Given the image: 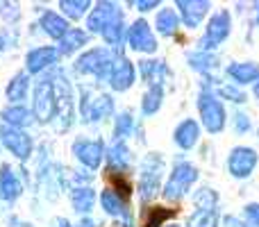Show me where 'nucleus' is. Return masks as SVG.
Returning a JSON list of instances; mask_svg holds the SVG:
<instances>
[{
	"label": "nucleus",
	"mask_w": 259,
	"mask_h": 227,
	"mask_svg": "<svg viewBox=\"0 0 259 227\" xmlns=\"http://www.w3.org/2000/svg\"><path fill=\"white\" fill-rule=\"evenodd\" d=\"M0 139H3L5 148H7L12 155H16L18 159H27V157L32 155V139L27 137V132H23V129L3 125V127H0Z\"/></svg>",
	"instance_id": "nucleus-11"
},
{
	"label": "nucleus",
	"mask_w": 259,
	"mask_h": 227,
	"mask_svg": "<svg viewBox=\"0 0 259 227\" xmlns=\"http://www.w3.org/2000/svg\"><path fill=\"white\" fill-rule=\"evenodd\" d=\"M232 123H234V129H237V134L250 132V118H248L246 114H234Z\"/></svg>",
	"instance_id": "nucleus-39"
},
{
	"label": "nucleus",
	"mask_w": 259,
	"mask_h": 227,
	"mask_svg": "<svg viewBox=\"0 0 259 227\" xmlns=\"http://www.w3.org/2000/svg\"><path fill=\"white\" fill-rule=\"evenodd\" d=\"M139 71L150 86H161L164 77L168 75V68L161 59H143V62H139Z\"/></svg>",
	"instance_id": "nucleus-19"
},
{
	"label": "nucleus",
	"mask_w": 259,
	"mask_h": 227,
	"mask_svg": "<svg viewBox=\"0 0 259 227\" xmlns=\"http://www.w3.org/2000/svg\"><path fill=\"white\" fill-rule=\"evenodd\" d=\"M175 7L180 9V16H182L184 25L187 27H198L200 21L205 18V14L209 12L211 3L207 0H178Z\"/></svg>",
	"instance_id": "nucleus-13"
},
{
	"label": "nucleus",
	"mask_w": 259,
	"mask_h": 227,
	"mask_svg": "<svg viewBox=\"0 0 259 227\" xmlns=\"http://www.w3.org/2000/svg\"><path fill=\"white\" fill-rule=\"evenodd\" d=\"M161 100H164V89H161V86H150V89L143 94L141 112L146 114V116H152L155 112H159Z\"/></svg>",
	"instance_id": "nucleus-31"
},
{
	"label": "nucleus",
	"mask_w": 259,
	"mask_h": 227,
	"mask_svg": "<svg viewBox=\"0 0 259 227\" xmlns=\"http://www.w3.org/2000/svg\"><path fill=\"white\" fill-rule=\"evenodd\" d=\"M230 30H232V14L230 9H221L207 23V30L202 34V39L198 41V50L200 53H209L216 46H221L225 39L230 36Z\"/></svg>",
	"instance_id": "nucleus-6"
},
{
	"label": "nucleus",
	"mask_w": 259,
	"mask_h": 227,
	"mask_svg": "<svg viewBox=\"0 0 259 227\" xmlns=\"http://www.w3.org/2000/svg\"><path fill=\"white\" fill-rule=\"evenodd\" d=\"M73 155L80 159V164H84L87 168L96 170L103 164L105 157V143L100 139H77L73 143Z\"/></svg>",
	"instance_id": "nucleus-9"
},
{
	"label": "nucleus",
	"mask_w": 259,
	"mask_h": 227,
	"mask_svg": "<svg viewBox=\"0 0 259 227\" xmlns=\"http://www.w3.org/2000/svg\"><path fill=\"white\" fill-rule=\"evenodd\" d=\"M228 75L237 84H250L259 80V66L255 62H234L228 66Z\"/></svg>",
	"instance_id": "nucleus-20"
},
{
	"label": "nucleus",
	"mask_w": 259,
	"mask_h": 227,
	"mask_svg": "<svg viewBox=\"0 0 259 227\" xmlns=\"http://www.w3.org/2000/svg\"><path fill=\"white\" fill-rule=\"evenodd\" d=\"M3 120L9 125V127L23 129V127H30V125L34 123V114H32L27 107H21V105H16V107L3 109Z\"/></svg>",
	"instance_id": "nucleus-23"
},
{
	"label": "nucleus",
	"mask_w": 259,
	"mask_h": 227,
	"mask_svg": "<svg viewBox=\"0 0 259 227\" xmlns=\"http://www.w3.org/2000/svg\"><path fill=\"white\" fill-rule=\"evenodd\" d=\"M168 227H180V225H168Z\"/></svg>",
	"instance_id": "nucleus-46"
},
{
	"label": "nucleus",
	"mask_w": 259,
	"mask_h": 227,
	"mask_svg": "<svg viewBox=\"0 0 259 227\" xmlns=\"http://www.w3.org/2000/svg\"><path fill=\"white\" fill-rule=\"evenodd\" d=\"M87 41H89V34H87V32L77 30V27L68 30L66 36L59 41V48H57L59 57H62V55H71V53H75V50H80L82 46H87Z\"/></svg>",
	"instance_id": "nucleus-25"
},
{
	"label": "nucleus",
	"mask_w": 259,
	"mask_h": 227,
	"mask_svg": "<svg viewBox=\"0 0 259 227\" xmlns=\"http://www.w3.org/2000/svg\"><path fill=\"white\" fill-rule=\"evenodd\" d=\"M241 227H246V225H241Z\"/></svg>",
	"instance_id": "nucleus-48"
},
{
	"label": "nucleus",
	"mask_w": 259,
	"mask_h": 227,
	"mask_svg": "<svg viewBox=\"0 0 259 227\" xmlns=\"http://www.w3.org/2000/svg\"><path fill=\"white\" fill-rule=\"evenodd\" d=\"M23 193V184L18 179V175L14 173V168L9 164L0 166V200L14 202Z\"/></svg>",
	"instance_id": "nucleus-15"
},
{
	"label": "nucleus",
	"mask_w": 259,
	"mask_h": 227,
	"mask_svg": "<svg viewBox=\"0 0 259 227\" xmlns=\"http://www.w3.org/2000/svg\"><path fill=\"white\" fill-rule=\"evenodd\" d=\"M243 216L252 227H259V202H250L243 207Z\"/></svg>",
	"instance_id": "nucleus-38"
},
{
	"label": "nucleus",
	"mask_w": 259,
	"mask_h": 227,
	"mask_svg": "<svg viewBox=\"0 0 259 227\" xmlns=\"http://www.w3.org/2000/svg\"><path fill=\"white\" fill-rule=\"evenodd\" d=\"M34 118L41 123H50L57 118V86H55V73L46 75L34 86Z\"/></svg>",
	"instance_id": "nucleus-1"
},
{
	"label": "nucleus",
	"mask_w": 259,
	"mask_h": 227,
	"mask_svg": "<svg viewBox=\"0 0 259 227\" xmlns=\"http://www.w3.org/2000/svg\"><path fill=\"white\" fill-rule=\"evenodd\" d=\"M134 5H137V7L141 9V12H150V9L159 7V3H157V0H137Z\"/></svg>",
	"instance_id": "nucleus-40"
},
{
	"label": "nucleus",
	"mask_w": 259,
	"mask_h": 227,
	"mask_svg": "<svg viewBox=\"0 0 259 227\" xmlns=\"http://www.w3.org/2000/svg\"><path fill=\"white\" fill-rule=\"evenodd\" d=\"M255 14H257V16H255V23L259 25V3H255Z\"/></svg>",
	"instance_id": "nucleus-43"
},
{
	"label": "nucleus",
	"mask_w": 259,
	"mask_h": 227,
	"mask_svg": "<svg viewBox=\"0 0 259 227\" xmlns=\"http://www.w3.org/2000/svg\"><path fill=\"white\" fill-rule=\"evenodd\" d=\"M27 89H30V77L23 71L18 75H14V80L7 84V98L14 100V103H21V100H25Z\"/></svg>",
	"instance_id": "nucleus-28"
},
{
	"label": "nucleus",
	"mask_w": 259,
	"mask_h": 227,
	"mask_svg": "<svg viewBox=\"0 0 259 227\" xmlns=\"http://www.w3.org/2000/svg\"><path fill=\"white\" fill-rule=\"evenodd\" d=\"M109 84L114 91H127L134 84V64L127 57H116L109 75Z\"/></svg>",
	"instance_id": "nucleus-14"
},
{
	"label": "nucleus",
	"mask_w": 259,
	"mask_h": 227,
	"mask_svg": "<svg viewBox=\"0 0 259 227\" xmlns=\"http://www.w3.org/2000/svg\"><path fill=\"white\" fill-rule=\"evenodd\" d=\"M180 209H168V207H150L146 209V220L141 227H161L166 220L175 218Z\"/></svg>",
	"instance_id": "nucleus-27"
},
{
	"label": "nucleus",
	"mask_w": 259,
	"mask_h": 227,
	"mask_svg": "<svg viewBox=\"0 0 259 227\" xmlns=\"http://www.w3.org/2000/svg\"><path fill=\"white\" fill-rule=\"evenodd\" d=\"M161 170H164V159L157 152H150L146 159L141 161V177H139V196L141 202H150L152 198L159 193L161 182Z\"/></svg>",
	"instance_id": "nucleus-2"
},
{
	"label": "nucleus",
	"mask_w": 259,
	"mask_h": 227,
	"mask_svg": "<svg viewBox=\"0 0 259 227\" xmlns=\"http://www.w3.org/2000/svg\"><path fill=\"white\" fill-rule=\"evenodd\" d=\"M127 43H130V48L137 50V53H155L157 50V41H155V36H152V30L143 18L132 23V27H130V32H127Z\"/></svg>",
	"instance_id": "nucleus-12"
},
{
	"label": "nucleus",
	"mask_w": 259,
	"mask_h": 227,
	"mask_svg": "<svg viewBox=\"0 0 259 227\" xmlns=\"http://www.w3.org/2000/svg\"><path fill=\"white\" fill-rule=\"evenodd\" d=\"M255 96H257V100H259V80L255 82Z\"/></svg>",
	"instance_id": "nucleus-45"
},
{
	"label": "nucleus",
	"mask_w": 259,
	"mask_h": 227,
	"mask_svg": "<svg viewBox=\"0 0 259 227\" xmlns=\"http://www.w3.org/2000/svg\"><path fill=\"white\" fill-rule=\"evenodd\" d=\"M173 139H175V143H178L182 150H191V148L198 143V139H200V125H198L193 118L182 120V123L175 127Z\"/></svg>",
	"instance_id": "nucleus-18"
},
{
	"label": "nucleus",
	"mask_w": 259,
	"mask_h": 227,
	"mask_svg": "<svg viewBox=\"0 0 259 227\" xmlns=\"http://www.w3.org/2000/svg\"><path fill=\"white\" fill-rule=\"evenodd\" d=\"M123 18V12L118 9V5L114 3H98L96 5V9L89 14V18H87V27H89V32H94V34H103L105 30H107L112 23L121 21Z\"/></svg>",
	"instance_id": "nucleus-10"
},
{
	"label": "nucleus",
	"mask_w": 259,
	"mask_h": 227,
	"mask_svg": "<svg viewBox=\"0 0 259 227\" xmlns=\"http://www.w3.org/2000/svg\"><path fill=\"white\" fill-rule=\"evenodd\" d=\"M23 227H32V225H23Z\"/></svg>",
	"instance_id": "nucleus-47"
},
{
	"label": "nucleus",
	"mask_w": 259,
	"mask_h": 227,
	"mask_svg": "<svg viewBox=\"0 0 259 227\" xmlns=\"http://www.w3.org/2000/svg\"><path fill=\"white\" fill-rule=\"evenodd\" d=\"M80 114L87 123H98V120L107 118L114 114V100L107 94H91L84 91L80 103Z\"/></svg>",
	"instance_id": "nucleus-7"
},
{
	"label": "nucleus",
	"mask_w": 259,
	"mask_h": 227,
	"mask_svg": "<svg viewBox=\"0 0 259 227\" xmlns=\"http://www.w3.org/2000/svg\"><path fill=\"white\" fill-rule=\"evenodd\" d=\"M107 179H109V184H112V191L127 202V198L132 196V184H130V179L125 177V173L107 168Z\"/></svg>",
	"instance_id": "nucleus-29"
},
{
	"label": "nucleus",
	"mask_w": 259,
	"mask_h": 227,
	"mask_svg": "<svg viewBox=\"0 0 259 227\" xmlns=\"http://www.w3.org/2000/svg\"><path fill=\"white\" fill-rule=\"evenodd\" d=\"M59 59L57 48H50V46H44V48H36L27 55L25 64H27V73H41L46 68L55 66Z\"/></svg>",
	"instance_id": "nucleus-16"
},
{
	"label": "nucleus",
	"mask_w": 259,
	"mask_h": 227,
	"mask_svg": "<svg viewBox=\"0 0 259 227\" xmlns=\"http://www.w3.org/2000/svg\"><path fill=\"white\" fill-rule=\"evenodd\" d=\"M134 129V118L130 112H121L116 116V123H114V139L116 141H123L125 137H130Z\"/></svg>",
	"instance_id": "nucleus-34"
},
{
	"label": "nucleus",
	"mask_w": 259,
	"mask_h": 227,
	"mask_svg": "<svg viewBox=\"0 0 259 227\" xmlns=\"http://www.w3.org/2000/svg\"><path fill=\"white\" fill-rule=\"evenodd\" d=\"M71 202L77 214H89L96 205V191L89 187H75L71 191Z\"/></svg>",
	"instance_id": "nucleus-24"
},
{
	"label": "nucleus",
	"mask_w": 259,
	"mask_h": 227,
	"mask_svg": "<svg viewBox=\"0 0 259 227\" xmlns=\"http://www.w3.org/2000/svg\"><path fill=\"white\" fill-rule=\"evenodd\" d=\"M198 209H216V202H219V196H216L211 189H200L193 198Z\"/></svg>",
	"instance_id": "nucleus-36"
},
{
	"label": "nucleus",
	"mask_w": 259,
	"mask_h": 227,
	"mask_svg": "<svg viewBox=\"0 0 259 227\" xmlns=\"http://www.w3.org/2000/svg\"><path fill=\"white\" fill-rule=\"evenodd\" d=\"M155 25L161 36H173L180 25V18H178V14H175V9H159Z\"/></svg>",
	"instance_id": "nucleus-26"
},
{
	"label": "nucleus",
	"mask_w": 259,
	"mask_h": 227,
	"mask_svg": "<svg viewBox=\"0 0 259 227\" xmlns=\"http://www.w3.org/2000/svg\"><path fill=\"white\" fill-rule=\"evenodd\" d=\"M255 166H257V152L252 148H248V146L232 148V152L228 157V170L232 177H237V179L248 177L255 170Z\"/></svg>",
	"instance_id": "nucleus-8"
},
{
	"label": "nucleus",
	"mask_w": 259,
	"mask_h": 227,
	"mask_svg": "<svg viewBox=\"0 0 259 227\" xmlns=\"http://www.w3.org/2000/svg\"><path fill=\"white\" fill-rule=\"evenodd\" d=\"M89 7H91L89 0H62V3H59V9H62L68 18H73V21L84 16Z\"/></svg>",
	"instance_id": "nucleus-32"
},
{
	"label": "nucleus",
	"mask_w": 259,
	"mask_h": 227,
	"mask_svg": "<svg viewBox=\"0 0 259 227\" xmlns=\"http://www.w3.org/2000/svg\"><path fill=\"white\" fill-rule=\"evenodd\" d=\"M77 227H96V223H94L91 218H82V220H80V225H77Z\"/></svg>",
	"instance_id": "nucleus-41"
},
{
	"label": "nucleus",
	"mask_w": 259,
	"mask_h": 227,
	"mask_svg": "<svg viewBox=\"0 0 259 227\" xmlns=\"http://www.w3.org/2000/svg\"><path fill=\"white\" fill-rule=\"evenodd\" d=\"M198 179V168L189 161H178L170 173L168 182L164 187V198L170 202H178L180 198L187 196V191L193 187V182Z\"/></svg>",
	"instance_id": "nucleus-5"
},
{
	"label": "nucleus",
	"mask_w": 259,
	"mask_h": 227,
	"mask_svg": "<svg viewBox=\"0 0 259 227\" xmlns=\"http://www.w3.org/2000/svg\"><path fill=\"white\" fill-rule=\"evenodd\" d=\"M5 46H7V43H5V39H3V36H0V53H3V50H5Z\"/></svg>",
	"instance_id": "nucleus-44"
},
{
	"label": "nucleus",
	"mask_w": 259,
	"mask_h": 227,
	"mask_svg": "<svg viewBox=\"0 0 259 227\" xmlns=\"http://www.w3.org/2000/svg\"><path fill=\"white\" fill-rule=\"evenodd\" d=\"M123 36H125V23H123V18L112 23V25L103 32V39L107 41L109 46H114V48H118V46L123 43Z\"/></svg>",
	"instance_id": "nucleus-35"
},
{
	"label": "nucleus",
	"mask_w": 259,
	"mask_h": 227,
	"mask_svg": "<svg viewBox=\"0 0 259 227\" xmlns=\"http://www.w3.org/2000/svg\"><path fill=\"white\" fill-rule=\"evenodd\" d=\"M112 66H114V57H112V53L105 48L87 50L75 62L77 73H82V75H94V77H98V80H109Z\"/></svg>",
	"instance_id": "nucleus-3"
},
{
	"label": "nucleus",
	"mask_w": 259,
	"mask_h": 227,
	"mask_svg": "<svg viewBox=\"0 0 259 227\" xmlns=\"http://www.w3.org/2000/svg\"><path fill=\"white\" fill-rule=\"evenodd\" d=\"M105 155H107L109 168H112V170H121V173H127L130 161H132V155H130L125 143H123V141H114V146L109 148Z\"/></svg>",
	"instance_id": "nucleus-21"
},
{
	"label": "nucleus",
	"mask_w": 259,
	"mask_h": 227,
	"mask_svg": "<svg viewBox=\"0 0 259 227\" xmlns=\"http://www.w3.org/2000/svg\"><path fill=\"white\" fill-rule=\"evenodd\" d=\"M55 227H73V225L68 223L66 218H59V220H57V225H55Z\"/></svg>",
	"instance_id": "nucleus-42"
},
{
	"label": "nucleus",
	"mask_w": 259,
	"mask_h": 227,
	"mask_svg": "<svg viewBox=\"0 0 259 227\" xmlns=\"http://www.w3.org/2000/svg\"><path fill=\"white\" fill-rule=\"evenodd\" d=\"M100 205H103V209L107 211L109 216L123 218L125 220V227H132V218H130V211H127V202L123 200L121 196H116L112 189H105V191L100 193Z\"/></svg>",
	"instance_id": "nucleus-17"
},
{
	"label": "nucleus",
	"mask_w": 259,
	"mask_h": 227,
	"mask_svg": "<svg viewBox=\"0 0 259 227\" xmlns=\"http://www.w3.org/2000/svg\"><path fill=\"white\" fill-rule=\"evenodd\" d=\"M198 112H200L202 125L209 134H219L225 129V107L219 98H216L211 91L202 89L200 96H198Z\"/></svg>",
	"instance_id": "nucleus-4"
},
{
	"label": "nucleus",
	"mask_w": 259,
	"mask_h": 227,
	"mask_svg": "<svg viewBox=\"0 0 259 227\" xmlns=\"http://www.w3.org/2000/svg\"><path fill=\"white\" fill-rule=\"evenodd\" d=\"M41 27H44V32L48 36L59 39V41H62L64 36H66V32L71 30L68 23H66V18H62L59 14H55V12H44V16H41Z\"/></svg>",
	"instance_id": "nucleus-22"
},
{
	"label": "nucleus",
	"mask_w": 259,
	"mask_h": 227,
	"mask_svg": "<svg viewBox=\"0 0 259 227\" xmlns=\"http://www.w3.org/2000/svg\"><path fill=\"white\" fill-rule=\"evenodd\" d=\"M219 96H221V98H225V100H232V103H239V105L248 100V96L243 94V91H239L237 86H221Z\"/></svg>",
	"instance_id": "nucleus-37"
},
{
	"label": "nucleus",
	"mask_w": 259,
	"mask_h": 227,
	"mask_svg": "<svg viewBox=\"0 0 259 227\" xmlns=\"http://www.w3.org/2000/svg\"><path fill=\"white\" fill-rule=\"evenodd\" d=\"M189 64H191V68H196V71L200 73H207L211 71V68H216V57L211 53H189Z\"/></svg>",
	"instance_id": "nucleus-33"
},
{
	"label": "nucleus",
	"mask_w": 259,
	"mask_h": 227,
	"mask_svg": "<svg viewBox=\"0 0 259 227\" xmlns=\"http://www.w3.org/2000/svg\"><path fill=\"white\" fill-rule=\"evenodd\" d=\"M187 227H219V209H196L189 216Z\"/></svg>",
	"instance_id": "nucleus-30"
}]
</instances>
